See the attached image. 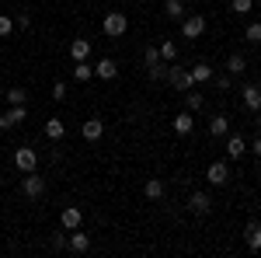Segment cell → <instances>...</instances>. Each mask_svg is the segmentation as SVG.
<instances>
[{"label":"cell","instance_id":"obj_16","mask_svg":"<svg viewBox=\"0 0 261 258\" xmlns=\"http://www.w3.org/2000/svg\"><path fill=\"white\" fill-rule=\"evenodd\" d=\"M70 56H73V63H84L87 56H91V42L87 39H73L70 42Z\"/></svg>","mask_w":261,"mask_h":258},{"label":"cell","instance_id":"obj_21","mask_svg":"<svg viewBox=\"0 0 261 258\" xmlns=\"http://www.w3.org/2000/svg\"><path fill=\"white\" fill-rule=\"evenodd\" d=\"M164 14L174 18V21H181L185 18V0H167V4H164Z\"/></svg>","mask_w":261,"mask_h":258},{"label":"cell","instance_id":"obj_13","mask_svg":"<svg viewBox=\"0 0 261 258\" xmlns=\"http://www.w3.org/2000/svg\"><path fill=\"white\" fill-rule=\"evenodd\" d=\"M94 77H101V80H115V77H119V63L108 60V56H105V60H98V63H94Z\"/></svg>","mask_w":261,"mask_h":258},{"label":"cell","instance_id":"obj_28","mask_svg":"<svg viewBox=\"0 0 261 258\" xmlns=\"http://www.w3.org/2000/svg\"><path fill=\"white\" fill-rule=\"evenodd\" d=\"M202 105H205V98H202L199 91H192V95H185V108H188V112H202Z\"/></svg>","mask_w":261,"mask_h":258},{"label":"cell","instance_id":"obj_24","mask_svg":"<svg viewBox=\"0 0 261 258\" xmlns=\"http://www.w3.org/2000/svg\"><path fill=\"white\" fill-rule=\"evenodd\" d=\"M157 49H161V60H164V63H174V60H178V45H174L171 39H167V42H161Z\"/></svg>","mask_w":261,"mask_h":258},{"label":"cell","instance_id":"obj_3","mask_svg":"<svg viewBox=\"0 0 261 258\" xmlns=\"http://www.w3.org/2000/svg\"><path fill=\"white\" fill-rule=\"evenodd\" d=\"M167 80H171L174 91H192V74H188L185 66H171V63H167Z\"/></svg>","mask_w":261,"mask_h":258},{"label":"cell","instance_id":"obj_29","mask_svg":"<svg viewBox=\"0 0 261 258\" xmlns=\"http://www.w3.org/2000/svg\"><path fill=\"white\" fill-rule=\"evenodd\" d=\"M244 35H247V42H254V45H261V21H251V25L244 28Z\"/></svg>","mask_w":261,"mask_h":258},{"label":"cell","instance_id":"obj_27","mask_svg":"<svg viewBox=\"0 0 261 258\" xmlns=\"http://www.w3.org/2000/svg\"><path fill=\"white\" fill-rule=\"evenodd\" d=\"M4 98L11 101V105H28V95H24V87H11V91H4Z\"/></svg>","mask_w":261,"mask_h":258},{"label":"cell","instance_id":"obj_26","mask_svg":"<svg viewBox=\"0 0 261 258\" xmlns=\"http://www.w3.org/2000/svg\"><path fill=\"white\" fill-rule=\"evenodd\" d=\"M143 192H146V199H161L164 196V181L161 178H150L146 185H143Z\"/></svg>","mask_w":261,"mask_h":258},{"label":"cell","instance_id":"obj_20","mask_svg":"<svg viewBox=\"0 0 261 258\" xmlns=\"http://www.w3.org/2000/svg\"><path fill=\"white\" fill-rule=\"evenodd\" d=\"M161 49H157V45H146V49H143V66H146V70H153V66H161Z\"/></svg>","mask_w":261,"mask_h":258},{"label":"cell","instance_id":"obj_22","mask_svg":"<svg viewBox=\"0 0 261 258\" xmlns=\"http://www.w3.org/2000/svg\"><path fill=\"white\" fill-rule=\"evenodd\" d=\"M244 70H247V60H244L241 53H233V56L226 60V74H233V77H237V74H244Z\"/></svg>","mask_w":261,"mask_h":258},{"label":"cell","instance_id":"obj_7","mask_svg":"<svg viewBox=\"0 0 261 258\" xmlns=\"http://www.w3.org/2000/svg\"><path fill=\"white\" fill-rule=\"evenodd\" d=\"M188 209H192L195 217H205V213L213 209V199H209V192H192V196H188Z\"/></svg>","mask_w":261,"mask_h":258},{"label":"cell","instance_id":"obj_14","mask_svg":"<svg viewBox=\"0 0 261 258\" xmlns=\"http://www.w3.org/2000/svg\"><path fill=\"white\" fill-rule=\"evenodd\" d=\"M244 241H247L251 251H261V223L258 220H251V223L244 227Z\"/></svg>","mask_w":261,"mask_h":258},{"label":"cell","instance_id":"obj_15","mask_svg":"<svg viewBox=\"0 0 261 258\" xmlns=\"http://www.w3.org/2000/svg\"><path fill=\"white\" fill-rule=\"evenodd\" d=\"M101 136H105V122L101 119H87L84 122V139H87V143H98Z\"/></svg>","mask_w":261,"mask_h":258},{"label":"cell","instance_id":"obj_1","mask_svg":"<svg viewBox=\"0 0 261 258\" xmlns=\"http://www.w3.org/2000/svg\"><path fill=\"white\" fill-rule=\"evenodd\" d=\"M101 28H105L108 39H119V35H125V28H129V18H125L122 11H108L105 21H101Z\"/></svg>","mask_w":261,"mask_h":258},{"label":"cell","instance_id":"obj_19","mask_svg":"<svg viewBox=\"0 0 261 258\" xmlns=\"http://www.w3.org/2000/svg\"><path fill=\"white\" fill-rule=\"evenodd\" d=\"M87 248H91V238H87V234H81V227H77V230L70 234V251H77V255H84Z\"/></svg>","mask_w":261,"mask_h":258},{"label":"cell","instance_id":"obj_10","mask_svg":"<svg viewBox=\"0 0 261 258\" xmlns=\"http://www.w3.org/2000/svg\"><path fill=\"white\" fill-rule=\"evenodd\" d=\"M241 101H244V108H247V112H261V87H254V84H244Z\"/></svg>","mask_w":261,"mask_h":258},{"label":"cell","instance_id":"obj_23","mask_svg":"<svg viewBox=\"0 0 261 258\" xmlns=\"http://www.w3.org/2000/svg\"><path fill=\"white\" fill-rule=\"evenodd\" d=\"M63 133H66L63 119H49V122H45V136H49V139H63Z\"/></svg>","mask_w":261,"mask_h":258},{"label":"cell","instance_id":"obj_38","mask_svg":"<svg viewBox=\"0 0 261 258\" xmlns=\"http://www.w3.org/2000/svg\"><path fill=\"white\" fill-rule=\"evenodd\" d=\"M254 115H258V119H254V126H258V129H261V112H254Z\"/></svg>","mask_w":261,"mask_h":258},{"label":"cell","instance_id":"obj_35","mask_svg":"<svg viewBox=\"0 0 261 258\" xmlns=\"http://www.w3.org/2000/svg\"><path fill=\"white\" fill-rule=\"evenodd\" d=\"M28 25H32L28 14H18V18H14V28H28Z\"/></svg>","mask_w":261,"mask_h":258},{"label":"cell","instance_id":"obj_37","mask_svg":"<svg viewBox=\"0 0 261 258\" xmlns=\"http://www.w3.org/2000/svg\"><path fill=\"white\" fill-rule=\"evenodd\" d=\"M251 154H258V157H261V136H254V143H251Z\"/></svg>","mask_w":261,"mask_h":258},{"label":"cell","instance_id":"obj_12","mask_svg":"<svg viewBox=\"0 0 261 258\" xmlns=\"http://www.w3.org/2000/svg\"><path fill=\"white\" fill-rule=\"evenodd\" d=\"M205 178H209V185H226V181H230V168H226L223 160H213L209 171H205Z\"/></svg>","mask_w":261,"mask_h":258},{"label":"cell","instance_id":"obj_4","mask_svg":"<svg viewBox=\"0 0 261 258\" xmlns=\"http://www.w3.org/2000/svg\"><path fill=\"white\" fill-rule=\"evenodd\" d=\"M21 192H24L28 199H39L42 192H45V178H42V175H35V171H28V175L21 178Z\"/></svg>","mask_w":261,"mask_h":258},{"label":"cell","instance_id":"obj_17","mask_svg":"<svg viewBox=\"0 0 261 258\" xmlns=\"http://www.w3.org/2000/svg\"><path fill=\"white\" fill-rule=\"evenodd\" d=\"M188 74H192V84H205V80H213V74H216V70H213L209 63H195Z\"/></svg>","mask_w":261,"mask_h":258},{"label":"cell","instance_id":"obj_9","mask_svg":"<svg viewBox=\"0 0 261 258\" xmlns=\"http://www.w3.org/2000/svg\"><path fill=\"white\" fill-rule=\"evenodd\" d=\"M247 154V139L237 136V133H226V157L230 160H241Z\"/></svg>","mask_w":261,"mask_h":258},{"label":"cell","instance_id":"obj_33","mask_svg":"<svg viewBox=\"0 0 261 258\" xmlns=\"http://www.w3.org/2000/svg\"><path fill=\"white\" fill-rule=\"evenodd\" d=\"M53 248H56V251L70 248V238H66V234H53Z\"/></svg>","mask_w":261,"mask_h":258},{"label":"cell","instance_id":"obj_18","mask_svg":"<svg viewBox=\"0 0 261 258\" xmlns=\"http://www.w3.org/2000/svg\"><path fill=\"white\" fill-rule=\"evenodd\" d=\"M230 133V119L226 115H213L209 119V136H226Z\"/></svg>","mask_w":261,"mask_h":258},{"label":"cell","instance_id":"obj_5","mask_svg":"<svg viewBox=\"0 0 261 258\" xmlns=\"http://www.w3.org/2000/svg\"><path fill=\"white\" fill-rule=\"evenodd\" d=\"M24 119H28V105H11V112L0 115V133L11 129V126H18V122H24Z\"/></svg>","mask_w":261,"mask_h":258},{"label":"cell","instance_id":"obj_6","mask_svg":"<svg viewBox=\"0 0 261 258\" xmlns=\"http://www.w3.org/2000/svg\"><path fill=\"white\" fill-rule=\"evenodd\" d=\"M202 32H205V18H202V14L181 18V35H185V39H199Z\"/></svg>","mask_w":261,"mask_h":258},{"label":"cell","instance_id":"obj_11","mask_svg":"<svg viewBox=\"0 0 261 258\" xmlns=\"http://www.w3.org/2000/svg\"><path fill=\"white\" fill-rule=\"evenodd\" d=\"M171 126H174V133H178V136H188V133L195 129V112H188V108H185V112H178Z\"/></svg>","mask_w":261,"mask_h":258},{"label":"cell","instance_id":"obj_30","mask_svg":"<svg viewBox=\"0 0 261 258\" xmlns=\"http://www.w3.org/2000/svg\"><path fill=\"white\" fill-rule=\"evenodd\" d=\"M251 7H254V0H230V11L233 14H247Z\"/></svg>","mask_w":261,"mask_h":258},{"label":"cell","instance_id":"obj_39","mask_svg":"<svg viewBox=\"0 0 261 258\" xmlns=\"http://www.w3.org/2000/svg\"><path fill=\"white\" fill-rule=\"evenodd\" d=\"M0 98H4V87H0Z\"/></svg>","mask_w":261,"mask_h":258},{"label":"cell","instance_id":"obj_32","mask_svg":"<svg viewBox=\"0 0 261 258\" xmlns=\"http://www.w3.org/2000/svg\"><path fill=\"white\" fill-rule=\"evenodd\" d=\"M213 80H216V87H220V91H230V87H233L230 74H213Z\"/></svg>","mask_w":261,"mask_h":258},{"label":"cell","instance_id":"obj_8","mask_svg":"<svg viewBox=\"0 0 261 258\" xmlns=\"http://www.w3.org/2000/svg\"><path fill=\"white\" fill-rule=\"evenodd\" d=\"M60 223H63V230H77V227L84 223V209L81 206H66V209L60 213Z\"/></svg>","mask_w":261,"mask_h":258},{"label":"cell","instance_id":"obj_2","mask_svg":"<svg viewBox=\"0 0 261 258\" xmlns=\"http://www.w3.org/2000/svg\"><path fill=\"white\" fill-rule=\"evenodd\" d=\"M14 168H18L21 175L35 171V168H39V154H35L32 147H18V150H14Z\"/></svg>","mask_w":261,"mask_h":258},{"label":"cell","instance_id":"obj_25","mask_svg":"<svg viewBox=\"0 0 261 258\" xmlns=\"http://www.w3.org/2000/svg\"><path fill=\"white\" fill-rule=\"evenodd\" d=\"M73 77L81 80V84H87V80L94 77V66H91L87 60H84V63H77V66H73Z\"/></svg>","mask_w":261,"mask_h":258},{"label":"cell","instance_id":"obj_31","mask_svg":"<svg viewBox=\"0 0 261 258\" xmlns=\"http://www.w3.org/2000/svg\"><path fill=\"white\" fill-rule=\"evenodd\" d=\"M14 32V18H7V14H0V39H7Z\"/></svg>","mask_w":261,"mask_h":258},{"label":"cell","instance_id":"obj_36","mask_svg":"<svg viewBox=\"0 0 261 258\" xmlns=\"http://www.w3.org/2000/svg\"><path fill=\"white\" fill-rule=\"evenodd\" d=\"M164 66H167V63H161V66H153V70H146V74H150L153 80H161V77H164Z\"/></svg>","mask_w":261,"mask_h":258},{"label":"cell","instance_id":"obj_34","mask_svg":"<svg viewBox=\"0 0 261 258\" xmlns=\"http://www.w3.org/2000/svg\"><path fill=\"white\" fill-rule=\"evenodd\" d=\"M53 98H56V101L66 98V84H63V80H56V84H53Z\"/></svg>","mask_w":261,"mask_h":258}]
</instances>
